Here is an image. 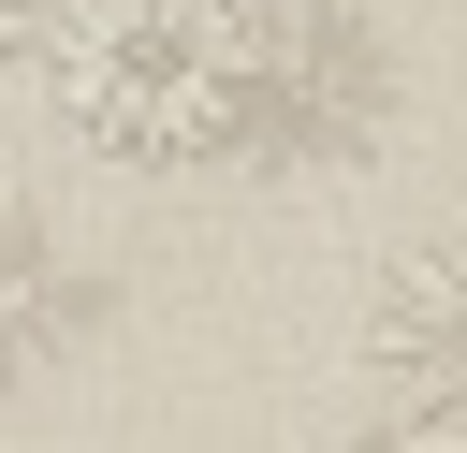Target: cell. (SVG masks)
Returning a JSON list of instances; mask_svg holds the SVG:
<instances>
[{
	"label": "cell",
	"mask_w": 467,
	"mask_h": 453,
	"mask_svg": "<svg viewBox=\"0 0 467 453\" xmlns=\"http://www.w3.org/2000/svg\"><path fill=\"white\" fill-rule=\"evenodd\" d=\"M44 88H58V117L102 161L190 175V161H234L263 132V102H277V15L263 0H58Z\"/></svg>",
	"instance_id": "6da1fadb"
},
{
	"label": "cell",
	"mask_w": 467,
	"mask_h": 453,
	"mask_svg": "<svg viewBox=\"0 0 467 453\" xmlns=\"http://www.w3.org/2000/svg\"><path fill=\"white\" fill-rule=\"evenodd\" d=\"M350 453H467V380L452 395H379L350 424Z\"/></svg>",
	"instance_id": "277c9868"
},
{
	"label": "cell",
	"mask_w": 467,
	"mask_h": 453,
	"mask_svg": "<svg viewBox=\"0 0 467 453\" xmlns=\"http://www.w3.org/2000/svg\"><path fill=\"white\" fill-rule=\"evenodd\" d=\"M88 321H102V278H88L58 234L0 219V365H44V351H73Z\"/></svg>",
	"instance_id": "3957f363"
},
{
	"label": "cell",
	"mask_w": 467,
	"mask_h": 453,
	"mask_svg": "<svg viewBox=\"0 0 467 453\" xmlns=\"http://www.w3.org/2000/svg\"><path fill=\"white\" fill-rule=\"evenodd\" d=\"M44 29H58V0H0V58H44Z\"/></svg>",
	"instance_id": "5b68a950"
},
{
	"label": "cell",
	"mask_w": 467,
	"mask_h": 453,
	"mask_svg": "<svg viewBox=\"0 0 467 453\" xmlns=\"http://www.w3.org/2000/svg\"><path fill=\"white\" fill-rule=\"evenodd\" d=\"M365 365H379V395H452L467 380V234H438V248H409L379 278Z\"/></svg>",
	"instance_id": "7a4b0ae2"
}]
</instances>
